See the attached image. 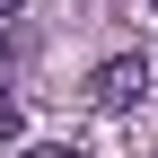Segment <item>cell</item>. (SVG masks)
<instances>
[{"mask_svg": "<svg viewBox=\"0 0 158 158\" xmlns=\"http://www.w3.org/2000/svg\"><path fill=\"white\" fill-rule=\"evenodd\" d=\"M141 97H149V62H141V53H114V62L88 70V106L97 114H132Z\"/></svg>", "mask_w": 158, "mask_h": 158, "instance_id": "6da1fadb", "label": "cell"}, {"mask_svg": "<svg viewBox=\"0 0 158 158\" xmlns=\"http://www.w3.org/2000/svg\"><path fill=\"white\" fill-rule=\"evenodd\" d=\"M18 132H27V106H18V97L0 88V141H18Z\"/></svg>", "mask_w": 158, "mask_h": 158, "instance_id": "7a4b0ae2", "label": "cell"}, {"mask_svg": "<svg viewBox=\"0 0 158 158\" xmlns=\"http://www.w3.org/2000/svg\"><path fill=\"white\" fill-rule=\"evenodd\" d=\"M18 158H88L79 141H35V149H18Z\"/></svg>", "mask_w": 158, "mask_h": 158, "instance_id": "3957f363", "label": "cell"}, {"mask_svg": "<svg viewBox=\"0 0 158 158\" xmlns=\"http://www.w3.org/2000/svg\"><path fill=\"white\" fill-rule=\"evenodd\" d=\"M18 9H27V0H0V27H9V18H18Z\"/></svg>", "mask_w": 158, "mask_h": 158, "instance_id": "277c9868", "label": "cell"}, {"mask_svg": "<svg viewBox=\"0 0 158 158\" xmlns=\"http://www.w3.org/2000/svg\"><path fill=\"white\" fill-rule=\"evenodd\" d=\"M0 53H9V27H0Z\"/></svg>", "mask_w": 158, "mask_h": 158, "instance_id": "5b68a950", "label": "cell"}, {"mask_svg": "<svg viewBox=\"0 0 158 158\" xmlns=\"http://www.w3.org/2000/svg\"><path fill=\"white\" fill-rule=\"evenodd\" d=\"M149 9H158V0H149Z\"/></svg>", "mask_w": 158, "mask_h": 158, "instance_id": "8992f818", "label": "cell"}]
</instances>
